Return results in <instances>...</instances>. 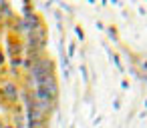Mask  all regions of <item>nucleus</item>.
Wrapping results in <instances>:
<instances>
[{
  "mask_svg": "<svg viewBox=\"0 0 147 128\" xmlns=\"http://www.w3.org/2000/svg\"><path fill=\"white\" fill-rule=\"evenodd\" d=\"M2 92H4L8 98H16V94H18V90H16V86H14L12 82H4V84H2Z\"/></svg>",
  "mask_w": 147,
  "mask_h": 128,
  "instance_id": "nucleus-1",
  "label": "nucleus"
}]
</instances>
